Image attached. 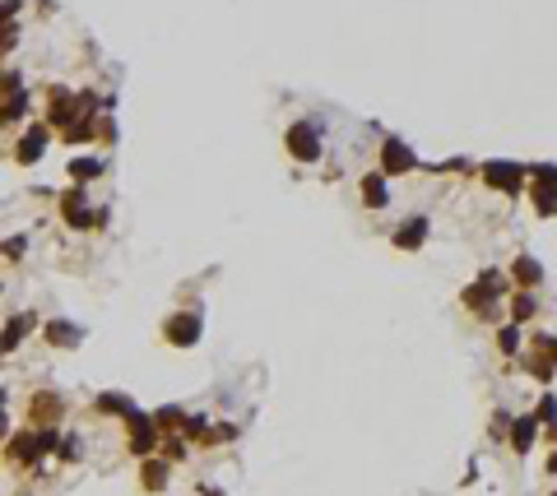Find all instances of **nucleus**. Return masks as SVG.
<instances>
[{
    "label": "nucleus",
    "mask_w": 557,
    "mask_h": 496,
    "mask_svg": "<svg viewBox=\"0 0 557 496\" xmlns=\"http://www.w3.org/2000/svg\"><path fill=\"white\" fill-rule=\"evenodd\" d=\"M14 46H19V19L14 23H0V61H5Z\"/></svg>",
    "instance_id": "obj_26"
},
{
    "label": "nucleus",
    "mask_w": 557,
    "mask_h": 496,
    "mask_svg": "<svg viewBox=\"0 0 557 496\" xmlns=\"http://www.w3.org/2000/svg\"><path fill=\"white\" fill-rule=\"evenodd\" d=\"M149 417H154L158 432H181V427H186V409H181V404H162V409H154Z\"/></svg>",
    "instance_id": "obj_22"
},
{
    "label": "nucleus",
    "mask_w": 557,
    "mask_h": 496,
    "mask_svg": "<svg viewBox=\"0 0 557 496\" xmlns=\"http://www.w3.org/2000/svg\"><path fill=\"white\" fill-rule=\"evenodd\" d=\"M56 214H61L65 227H75V232L107 227V209H93L88 186H65V191L56 195Z\"/></svg>",
    "instance_id": "obj_1"
},
{
    "label": "nucleus",
    "mask_w": 557,
    "mask_h": 496,
    "mask_svg": "<svg viewBox=\"0 0 557 496\" xmlns=\"http://www.w3.org/2000/svg\"><path fill=\"white\" fill-rule=\"evenodd\" d=\"M23 251H29V237H23V232H14V237L0 242V260H5V265H19Z\"/></svg>",
    "instance_id": "obj_25"
},
{
    "label": "nucleus",
    "mask_w": 557,
    "mask_h": 496,
    "mask_svg": "<svg viewBox=\"0 0 557 496\" xmlns=\"http://www.w3.org/2000/svg\"><path fill=\"white\" fill-rule=\"evenodd\" d=\"M520 348H525V325H516V320L497 325V352L502 358H520Z\"/></svg>",
    "instance_id": "obj_21"
},
{
    "label": "nucleus",
    "mask_w": 557,
    "mask_h": 496,
    "mask_svg": "<svg viewBox=\"0 0 557 496\" xmlns=\"http://www.w3.org/2000/svg\"><path fill=\"white\" fill-rule=\"evenodd\" d=\"M42 339L52 343V348H61V352H75V348L84 343V325L65 320V316H52V320L42 325Z\"/></svg>",
    "instance_id": "obj_14"
},
{
    "label": "nucleus",
    "mask_w": 557,
    "mask_h": 496,
    "mask_svg": "<svg viewBox=\"0 0 557 496\" xmlns=\"http://www.w3.org/2000/svg\"><path fill=\"white\" fill-rule=\"evenodd\" d=\"M168 483H172V459H162V455L139 459V487L145 492H162Z\"/></svg>",
    "instance_id": "obj_17"
},
{
    "label": "nucleus",
    "mask_w": 557,
    "mask_h": 496,
    "mask_svg": "<svg viewBox=\"0 0 557 496\" xmlns=\"http://www.w3.org/2000/svg\"><path fill=\"white\" fill-rule=\"evenodd\" d=\"M0 409H10V404H5V385H0Z\"/></svg>",
    "instance_id": "obj_29"
},
{
    "label": "nucleus",
    "mask_w": 557,
    "mask_h": 496,
    "mask_svg": "<svg viewBox=\"0 0 557 496\" xmlns=\"http://www.w3.org/2000/svg\"><path fill=\"white\" fill-rule=\"evenodd\" d=\"M42 459H46V451H42V432L37 427H19V432L5 436V464L10 468H37Z\"/></svg>",
    "instance_id": "obj_4"
},
{
    "label": "nucleus",
    "mask_w": 557,
    "mask_h": 496,
    "mask_svg": "<svg viewBox=\"0 0 557 496\" xmlns=\"http://www.w3.org/2000/svg\"><path fill=\"white\" fill-rule=\"evenodd\" d=\"M358 195H362V204L377 214V209H390V177L386 172H367L362 181H358Z\"/></svg>",
    "instance_id": "obj_15"
},
{
    "label": "nucleus",
    "mask_w": 557,
    "mask_h": 496,
    "mask_svg": "<svg viewBox=\"0 0 557 496\" xmlns=\"http://www.w3.org/2000/svg\"><path fill=\"white\" fill-rule=\"evenodd\" d=\"M428 237H432V219H428V214H409L400 227L390 232V246H395V251H423Z\"/></svg>",
    "instance_id": "obj_10"
},
{
    "label": "nucleus",
    "mask_w": 557,
    "mask_h": 496,
    "mask_svg": "<svg viewBox=\"0 0 557 496\" xmlns=\"http://www.w3.org/2000/svg\"><path fill=\"white\" fill-rule=\"evenodd\" d=\"M37 329V316L33 311H19V316H10L5 325H0V358H10V352H19L23 348V339H29Z\"/></svg>",
    "instance_id": "obj_12"
},
{
    "label": "nucleus",
    "mask_w": 557,
    "mask_h": 496,
    "mask_svg": "<svg viewBox=\"0 0 557 496\" xmlns=\"http://www.w3.org/2000/svg\"><path fill=\"white\" fill-rule=\"evenodd\" d=\"M93 413L98 417H126V413H135V399L121 394V390H103V394H93Z\"/></svg>",
    "instance_id": "obj_20"
},
{
    "label": "nucleus",
    "mask_w": 557,
    "mask_h": 496,
    "mask_svg": "<svg viewBox=\"0 0 557 496\" xmlns=\"http://www.w3.org/2000/svg\"><path fill=\"white\" fill-rule=\"evenodd\" d=\"M23 14V0H0V23H14Z\"/></svg>",
    "instance_id": "obj_27"
},
{
    "label": "nucleus",
    "mask_w": 557,
    "mask_h": 496,
    "mask_svg": "<svg viewBox=\"0 0 557 496\" xmlns=\"http://www.w3.org/2000/svg\"><path fill=\"white\" fill-rule=\"evenodd\" d=\"M381 172H386V177H409V172H418V153L404 145L400 135H386V139H381Z\"/></svg>",
    "instance_id": "obj_9"
},
{
    "label": "nucleus",
    "mask_w": 557,
    "mask_h": 496,
    "mask_svg": "<svg viewBox=\"0 0 557 496\" xmlns=\"http://www.w3.org/2000/svg\"><path fill=\"white\" fill-rule=\"evenodd\" d=\"M529 186H539V191L557 195V162H534V168H529Z\"/></svg>",
    "instance_id": "obj_23"
},
{
    "label": "nucleus",
    "mask_w": 557,
    "mask_h": 496,
    "mask_svg": "<svg viewBox=\"0 0 557 496\" xmlns=\"http://www.w3.org/2000/svg\"><path fill=\"white\" fill-rule=\"evenodd\" d=\"M506 316L516 320V325H529V320H539V293L511 288V297H506Z\"/></svg>",
    "instance_id": "obj_19"
},
{
    "label": "nucleus",
    "mask_w": 557,
    "mask_h": 496,
    "mask_svg": "<svg viewBox=\"0 0 557 496\" xmlns=\"http://www.w3.org/2000/svg\"><path fill=\"white\" fill-rule=\"evenodd\" d=\"M529 209L539 219H557V195L553 191H539V186H529Z\"/></svg>",
    "instance_id": "obj_24"
},
{
    "label": "nucleus",
    "mask_w": 557,
    "mask_h": 496,
    "mask_svg": "<svg viewBox=\"0 0 557 496\" xmlns=\"http://www.w3.org/2000/svg\"><path fill=\"white\" fill-rule=\"evenodd\" d=\"M103 172H107V162H103L98 153H79V158H70V162H65V177L75 181V186H93Z\"/></svg>",
    "instance_id": "obj_18"
},
{
    "label": "nucleus",
    "mask_w": 557,
    "mask_h": 496,
    "mask_svg": "<svg viewBox=\"0 0 557 496\" xmlns=\"http://www.w3.org/2000/svg\"><path fill=\"white\" fill-rule=\"evenodd\" d=\"M544 468H548V478H557V445H553V455L544 459Z\"/></svg>",
    "instance_id": "obj_28"
},
{
    "label": "nucleus",
    "mask_w": 557,
    "mask_h": 496,
    "mask_svg": "<svg viewBox=\"0 0 557 496\" xmlns=\"http://www.w3.org/2000/svg\"><path fill=\"white\" fill-rule=\"evenodd\" d=\"M284 149H288V158L293 162H320V130H316V121H293L288 130H284Z\"/></svg>",
    "instance_id": "obj_5"
},
{
    "label": "nucleus",
    "mask_w": 557,
    "mask_h": 496,
    "mask_svg": "<svg viewBox=\"0 0 557 496\" xmlns=\"http://www.w3.org/2000/svg\"><path fill=\"white\" fill-rule=\"evenodd\" d=\"M506 445H511V455H529L534 445H539V417L534 413H520V417H511V427H506Z\"/></svg>",
    "instance_id": "obj_11"
},
{
    "label": "nucleus",
    "mask_w": 557,
    "mask_h": 496,
    "mask_svg": "<svg viewBox=\"0 0 557 496\" xmlns=\"http://www.w3.org/2000/svg\"><path fill=\"white\" fill-rule=\"evenodd\" d=\"M65 422V394L61 390H33L29 394V427H61Z\"/></svg>",
    "instance_id": "obj_6"
},
{
    "label": "nucleus",
    "mask_w": 557,
    "mask_h": 496,
    "mask_svg": "<svg viewBox=\"0 0 557 496\" xmlns=\"http://www.w3.org/2000/svg\"><path fill=\"white\" fill-rule=\"evenodd\" d=\"M46 145H52V126H46V121H33L29 130L14 139V162H19V168H33V162H42Z\"/></svg>",
    "instance_id": "obj_8"
},
{
    "label": "nucleus",
    "mask_w": 557,
    "mask_h": 496,
    "mask_svg": "<svg viewBox=\"0 0 557 496\" xmlns=\"http://www.w3.org/2000/svg\"><path fill=\"white\" fill-rule=\"evenodd\" d=\"M126 422V451L135 455V459H149V455H158V445H162V432L154 427V417L149 413H126L121 417Z\"/></svg>",
    "instance_id": "obj_3"
},
{
    "label": "nucleus",
    "mask_w": 557,
    "mask_h": 496,
    "mask_svg": "<svg viewBox=\"0 0 557 496\" xmlns=\"http://www.w3.org/2000/svg\"><path fill=\"white\" fill-rule=\"evenodd\" d=\"M29 112H33L29 88H19V93H10V98H0V130L23 126V121H29Z\"/></svg>",
    "instance_id": "obj_16"
},
{
    "label": "nucleus",
    "mask_w": 557,
    "mask_h": 496,
    "mask_svg": "<svg viewBox=\"0 0 557 496\" xmlns=\"http://www.w3.org/2000/svg\"><path fill=\"white\" fill-rule=\"evenodd\" d=\"M204 335V316L200 311H172L168 320H162V343L172 348H195Z\"/></svg>",
    "instance_id": "obj_7"
},
{
    "label": "nucleus",
    "mask_w": 557,
    "mask_h": 496,
    "mask_svg": "<svg viewBox=\"0 0 557 496\" xmlns=\"http://www.w3.org/2000/svg\"><path fill=\"white\" fill-rule=\"evenodd\" d=\"M483 186L487 191H502V195H520L525 186H529V168L525 162H502V158H487L483 168H478Z\"/></svg>",
    "instance_id": "obj_2"
},
{
    "label": "nucleus",
    "mask_w": 557,
    "mask_h": 496,
    "mask_svg": "<svg viewBox=\"0 0 557 496\" xmlns=\"http://www.w3.org/2000/svg\"><path fill=\"white\" fill-rule=\"evenodd\" d=\"M506 274H511V288H525V293H539L544 288V265L529 251H520L516 260H511Z\"/></svg>",
    "instance_id": "obj_13"
}]
</instances>
